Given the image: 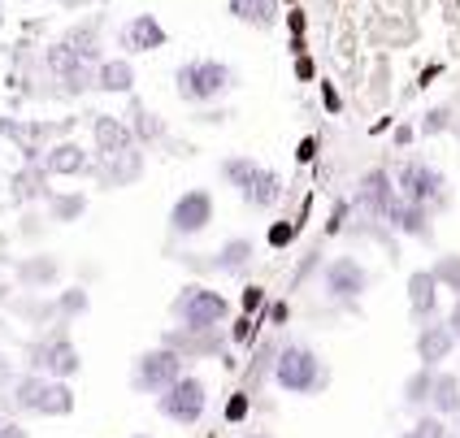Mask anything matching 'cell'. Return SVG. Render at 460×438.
Returning <instances> with one entry per match:
<instances>
[{
	"label": "cell",
	"instance_id": "9a60e30c",
	"mask_svg": "<svg viewBox=\"0 0 460 438\" xmlns=\"http://www.w3.org/2000/svg\"><path fill=\"white\" fill-rule=\"evenodd\" d=\"M360 205L369 208L374 217H386L391 205H395V182L386 170H369L365 179H360Z\"/></svg>",
	"mask_w": 460,
	"mask_h": 438
},
{
	"label": "cell",
	"instance_id": "ab89813d",
	"mask_svg": "<svg viewBox=\"0 0 460 438\" xmlns=\"http://www.w3.org/2000/svg\"><path fill=\"white\" fill-rule=\"evenodd\" d=\"M313 153H317V139H313V135H308L305 144H300V148H296V161H313Z\"/></svg>",
	"mask_w": 460,
	"mask_h": 438
},
{
	"label": "cell",
	"instance_id": "f546056e",
	"mask_svg": "<svg viewBox=\"0 0 460 438\" xmlns=\"http://www.w3.org/2000/svg\"><path fill=\"white\" fill-rule=\"evenodd\" d=\"M435 278H438V286H447L452 295H460V257H443V260H438Z\"/></svg>",
	"mask_w": 460,
	"mask_h": 438
},
{
	"label": "cell",
	"instance_id": "b9f144b4",
	"mask_svg": "<svg viewBox=\"0 0 460 438\" xmlns=\"http://www.w3.org/2000/svg\"><path fill=\"white\" fill-rule=\"evenodd\" d=\"M0 438H26V430L22 425H4V421H0Z\"/></svg>",
	"mask_w": 460,
	"mask_h": 438
},
{
	"label": "cell",
	"instance_id": "7402d4cb",
	"mask_svg": "<svg viewBox=\"0 0 460 438\" xmlns=\"http://www.w3.org/2000/svg\"><path fill=\"white\" fill-rule=\"evenodd\" d=\"M35 413L40 416H70L75 413V390L66 387V382H49V378H44V390H40V399H35Z\"/></svg>",
	"mask_w": 460,
	"mask_h": 438
},
{
	"label": "cell",
	"instance_id": "83f0119b",
	"mask_svg": "<svg viewBox=\"0 0 460 438\" xmlns=\"http://www.w3.org/2000/svg\"><path fill=\"white\" fill-rule=\"evenodd\" d=\"M40 390H44V378H40V373H26V378H18V382H13V399H18V408H31V413H35Z\"/></svg>",
	"mask_w": 460,
	"mask_h": 438
},
{
	"label": "cell",
	"instance_id": "bcb514c9",
	"mask_svg": "<svg viewBox=\"0 0 460 438\" xmlns=\"http://www.w3.org/2000/svg\"><path fill=\"white\" fill-rule=\"evenodd\" d=\"M66 4H83V0H66Z\"/></svg>",
	"mask_w": 460,
	"mask_h": 438
},
{
	"label": "cell",
	"instance_id": "4316f807",
	"mask_svg": "<svg viewBox=\"0 0 460 438\" xmlns=\"http://www.w3.org/2000/svg\"><path fill=\"white\" fill-rule=\"evenodd\" d=\"M13 196H18V200H40V196H49L44 170H22V174H13Z\"/></svg>",
	"mask_w": 460,
	"mask_h": 438
},
{
	"label": "cell",
	"instance_id": "277c9868",
	"mask_svg": "<svg viewBox=\"0 0 460 438\" xmlns=\"http://www.w3.org/2000/svg\"><path fill=\"white\" fill-rule=\"evenodd\" d=\"M205 408H208V387L196 373H182L156 395V413L165 421H174V425H196L205 416Z\"/></svg>",
	"mask_w": 460,
	"mask_h": 438
},
{
	"label": "cell",
	"instance_id": "f35d334b",
	"mask_svg": "<svg viewBox=\"0 0 460 438\" xmlns=\"http://www.w3.org/2000/svg\"><path fill=\"white\" fill-rule=\"evenodd\" d=\"M287 26H291V35H305V9H291V13H287Z\"/></svg>",
	"mask_w": 460,
	"mask_h": 438
},
{
	"label": "cell",
	"instance_id": "5b68a950",
	"mask_svg": "<svg viewBox=\"0 0 460 438\" xmlns=\"http://www.w3.org/2000/svg\"><path fill=\"white\" fill-rule=\"evenodd\" d=\"M187 373V361H182V352H174L170 343H161V347H148L144 356H135V373H130V387L144 390V395H161V390L170 387L174 378Z\"/></svg>",
	"mask_w": 460,
	"mask_h": 438
},
{
	"label": "cell",
	"instance_id": "5bb4252c",
	"mask_svg": "<svg viewBox=\"0 0 460 438\" xmlns=\"http://www.w3.org/2000/svg\"><path fill=\"white\" fill-rule=\"evenodd\" d=\"M92 139H96V153H101V156H113V153H127V148H135L130 122H122V118H109V113H101V118L92 122Z\"/></svg>",
	"mask_w": 460,
	"mask_h": 438
},
{
	"label": "cell",
	"instance_id": "4fadbf2b",
	"mask_svg": "<svg viewBox=\"0 0 460 438\" xmlns=\"http://www.w3.org/2000/svg\"><path fill=\"white\" fill-rule=\"evenodd\" d=\"M92 83L104 96H127V92H135V66L127 57H101L92 70Z\"/></svg>",
	"mask_w": 460,
	"mask_h": 438
},
{
	"label": "cell",
	"instance_id": "603a6c76",
	"mask_svg": "<svg viewBox=\"0 0 460 438\" xmlns=\"http://www.w3.org/2000/svg\"><path fill=\"white\" fill-rule=\"evenodd\" d=\"M104 161V182H135L144 174V156L139 148H127V153H113V156H101Z\"/></svg>",
	"mask_w": 460,
	"mask_h": 438
},
{
	"label": "cell",
	"instance_id": "8fae6325",
	"mask_svg": "<svg viewBox=\"0 0 460 438\" xmlns=\"http://www.w3.org/2000/svg\"><path fill=\"white\" fill-rule=\"evenodd\" d=\"M118 39H122V48L130 52V57H144V52H156L165 48V26L156 22L153 13H139V18H130L122 31H118Z\"/></svg>",
	"mask_w": 460,
	"mask_h": 438
},
{
	"label": "cell",
	"instance_id": "d4e9b609",
	"mask_svg": "<svg viewBox=\"0 0 460 438\" xmlns=\"http://www.w3.org/2000/svg\"><path fill=\"white\" fill-rule=\"evenodd\" d=\"M252 239H230V243H222L217 248V257H213V269H226V274H234V269H243L248 260H252Z\"/></svg>",
	"mask_w": 460,
	"mask_h": 438
},
{
	"label": "cell",
	"instance_id": "8d00e7d4",
	"mask_svg": "<svg viewBox=\"0 0 460 438\" xmlns=\"http://www.w3.org/2000/svg\"><path fill=\"white\" fill-rule=\"evenodd\" d=\"M322 92H326V96H322V104H326V113H339V109H343V101H339V92H334V83H326Z\"/></svg>",
	"mask_w": 460,
	"mask_h": 438
},
{
	"label": "cell",
	"instance_id": "cb8c5ba5",
	"mask_svg": "<svg viewBox=\"0 0 460 438\" xmlns=\"http://www.w3.org/2000/svg\"><path fill=\"white\" fill-rule=\"evenodd\" d=\"M66 44H70V48H75L78 57L87 61V66H96V61H101V57H104V52H101V26H96V22H83V26H75V31L66 35Z\"/></svg>",
	"mask_w": 460,
	"mask_h": 438
},
{
	"label": "cell",
	"instance_id": "74e56055",
	"mask_svg": "<svg viewBox=\"0 0 460 438\" xmlns=\"http://www.w3.org/2000/svg\"><path fill=\"white\" fill-rule=\"evenodd\" d=\"M443 321H447V330H452V335H456V343H460V295H456V304H452V312H447Z\"/></svg>",
	"mask_w": 460,
	"mask_h": 438
},
{
	"label": "cell",
	"instance_id": "3957f363",
	"mask_svg": "<svg viewBox=\"0 0 460 438\" xmlns=\"http://www.w3.org/2000/svg\"><path fill=\"white\" fill-rule=\"evenodd\" d=\"M174 317L182 330H217L230 317V300L213 286H182L174 300Z\"/></svg>",
	"mask_w": 460,
	"mask_h": 438
},
{
	"label": "cell",
	"instance_id": "7a4b0ae2",
	"mask_svg": "<svg viewBox=\"0 0 460 438\" xmlns=\"http://www.w3.org/2000/svg\"><path fill=\"white\" fill-rule=\"evenodd\" d=\"M234 83H239L234 66H226V61H213V57H205V61H187V66H179V74H174L179 101H187V104L222 101Z\"/></svg>",
	"mask_w": 460,
	"mask_h": 438
},
{
	"label": "cell",
	"instance_id": "ee69618b",
	"mask_svg": "<svg viewBox=\"0 0 460 438\" xmlns=\"http://www.w3.org/2000/svg\"><path fill=\"white\" fill-rule=\"evenodd\" d=\"M243 438H274V434H261V430H256V434H243Z\"/></svg>",
	"mask_w": 460,
	"mask_h": 438
},
{
	"label": "cell",
	"instance_id": "30bf717a",
	"mask_svg": "<svg viewBox=\"0 0 460 438\" xmlns=\"http://www.w3.org/2000/svg\"><path fill=\"white\" fill-rule=\"evenodd\" d=\"M44 61H49V70L57 74V83H66V87H70V96H78L83 87H92V66H87V61H83L66 39H57Z\"/></svg>",
	"mask_w": 460,
	"mask_h": 438
},
{
	"label": "cell",
	"instance_id": "d590c367",
	"mask_svg": "<svg viewBox=\"0 0 460 438\" xmlns=\"http://www.w3.org/2000/svg\"><path fill=\"white\" fill-rule=\"evenodd\" d=\"M26 278H40V283H44V278H52V274H57V269H52V260H31V269H22Z\"/></svg>",
	"mask_w": 460,
	"mask_h": 438
},
{
	"label": "cell",
	"instance_id": "d6986e66",
	"mask_svg": "<svg viewBox=\"0 0 460 438\" xmlns=\"http://www.w3.org/2000/svg\"><path fill=\"white\" fill-rule=\"evenodd\" d=\"M426 404H430V413H438V416H456L460 413V378L456 373L435 369V373H430V395H426Z\"/></svg>",
	"mask_w": 460,
	"mask_h": 438
},
{
	"label": "cell",
	"instance_id": "44dd1931",
	"mask_svg": "<svg viewBox=\"0 0 460 438\" xmlns=\"http://www.w3.org/2000/svg\"><path fill=\"white\" fill-rule=\"evenodd\" d=\"M430 213H435V208L409 205V200L395 196V205H391V213H386V222H395V226H400L404 234H412V239H426V234H430Z\"/></svg>",
	"mask_w": 460,
	"mask_h": 438
},
{
	"label": "cell",
	"instance_id": "c3c4849f",
	"mask_svg": "<svg viewBox=\"0 0 460 438\" xmlns=\"http://www.w3.org/2000/svg\"><path fill=\"white\" fill-rule=\"evenodd\" d=\"M400 438H412V430H409V434H400Z\"/></svg>",
	"mask_w": 460,
	"mask_h": 438
},
{
	"label": "cell",
	"instance_id": "e575fe53",
	"mask_svg": "<svg viewBox=\"0 0 460 438\" xmlns=\"http://www.w3.org/2000/svg\"><path fill=\"white\" fill-rule=\"evenodd\" d=\"M447 109H435V113H426V135H438V130H447Z\"/></svg>",
	"mask_w": 460,
	"mask_h": 438
},
{
	"label": "cell",
	"instance_id": "e0dca14e",
	"mask_svg": "<svg viewBox=\"0 0 460 438\" xmlns=\"http://www.w3.org/2000/svg\"><path fill=\"white\" fill-rule=\"evenodd\" d=\"M35 369H44L52 378H70V373H78V352L66 338L44 343V347H35Z\"/></svg>",
	"mask_w": 460,
	"mask_h": 438
},
{
	"label": "cell",
	"instance_id": "ffe728a7",
	"mask_svg": "<svg viewBox=\"0 0 460 438\" xmlns=\"http://www.w3.org/2000/svg\"><path fill=\"white\" fill-rule=\"evenodd\" d=\"M230 18L243 26H256V31H265V26L279 22V0H226Z\"/></svg>",
	"mask_w": 460,
	"mask_h": 438
},
{
	"label": "cell",
	"instance_id": "52a82bcc",
	"mask_svg": "<svg viewBox=\"0 0 460 438\" xmlns=\"http://www.w3.org/2000/svg\"><path fill=\"white\" fill-rule=\"evenodd\" d=\"M213 226V191L208 187H191L182 191L174 208H170V234L174 239H196Z\"/></svg>",
	"mask_w": 460,
	"mask_h": 438
},
{
	"label": "cell",
	"instance_id": "ba28073f",
	"mask_svg": "<svg viewBox=\"0 0 460 438\" xmlns=\"http://www.w3.org/2000/svg\"><path fill=\"white\" fill-rule=\"evenodd\" d=\"M326 291H331L334 300H360L365 291H369V269L352 257H339L326 265Z\"/></svg>",
	"mask_w": 460,
	"mask_h": 438
},
{
	"label": "cell",
	"instance_id": "7dc6e473",
	"mask_svg": "<svg viewBox=\"0 0 460 438\" xmlns=\"http://www.w3.org/2000/svg\"><path fill=\"white\" fill-rule=\"evenodd\" d=\"M130 438H148V434H130Z\"/></svg>",
	"mask_w": 460,
	"mask_h": 438
},
{
	"label": "cell",
	"instance_id": "f907efd6",
	"mask_svg": "<svg viewBox=\"0 0 460 438\" xmlns=\"http://www.w3.org/2000/svg\"><path fill=\"white\" fill-rule=\"evenodd\" d=\"M456 378H460V373H456Z\"/></svg>",
	"mask_w": 460,
	"mask_h": 438
},
{
	"label": "cell",
	"instance_id": "2e32d148",
	"mask_svg": "<svg viewBox=\"0 0 460 438\" xmlns=\"http://www.w3.org/2000/svg\"><path fill=\"white\" fill-rule=\"evenodd\" d=\"M409 309L417 321L435 317L438 312V278L435 269H421V274H409Z\"/></svg>",
	"mask_w": 460,
	"mask_h": 438
},
{
	"label": "cell",
	"instance_id": "60d3db41",
	"mask_svg": "<svg viewBox=\"0 0 460 438\" xmlns=\"http://www.w3.org/2000/svg\"><path fill=\"white\" fill-rule=\"evenodd\" d=\"M296 74H300V78H313V61H308V57H296Z\"/></svg>",
	"mask_w": 460,
	"mask_h": 438
},
{
	"label": "cell",
	"instance_id": "4dcf8cb0",
	"mask_svg": "<svg viewBox=\"0 0 460 438\" xmlns=\"http://www.w3.org/2000/svg\"><path fill=\"white\" fill-rule=\"evenodd\" d=\"M412 438H447V425L438 413H426L417 425H412Z\"/></svg>",
	"mask_w": 460,
	"mask_h": 438
},
{
	"label": "cell",
	"instance_id": "9c48e42d",
	"mask_svg": "<svg viewBox=\"0 0 460 438\" xmlns=\"http://www.w3.org/2000/svg\"><path fill=\"white\" fill-rule=\"evenodd\" d=\"M452 352H456V335L447 330V321L443 317H426L421 330H417V361L426 369H438Z\"/></svg>",
	"mask_w": 460,
	"mask_h": 438
},
{
	"label": "cell",
	"instance_id": "836d02e7",
	"mask_svg": "<svg viewBox=\"0 0 460 438\" xmlns=\"http://www.w3.org/2000/svg\"><path fill=\"white\" fill-rule=\"evenodd\" d=\"M243 416H248V395H230L226 421H243Z\"/></svg>",
	"mask_w": 460,
	"mask_h": 438
},
{
	"label": "cell",
	"instance_id": "484cf974",
	"mask_svg": "<svg viewBox=\"0 0 460 438\" xmlns=\"http://www.w3.org/2000/svg\"><path fill=\"white\" fill-rule=\"evenodd\" d=\"M130 135H135V144H139V139H144V144H156V139H165V122H161L156 113H148V109H135Z\"/></svg>",
	"mask_w": 460,
	"mask_h": 438
},
{
	"label": "cell",
	"instance_id": "f1b7e54d",
	"mask_svg": "<svg viewBox=\"0 0 460 438\" xmlns=\"http://www.w3.org/2000/svg\"><path fill=\"white\" fill-rule=\"evenodd\" d=\"M83 208H87V196H57V200H52V217H57V222H75L78 213H83Z\"/></svg>",
	"mask_w": 460,
	"mask_h": 438
},
{
	"label": "cell",
	"instance_id": "1f68e13d",
	"mask_svg": "<svg viewBox=\"0 0 460 438\" xmlns=\"http://www.w3.org/2000/svg\"><path fill=\"white\" fill-rule=\"evenodd\" d=\"M430 373H435V369H421L409 387H404V399H409V404H426V395H430Z\"/></svg>",
	"mask_w": 460,
	"mask_h": 438
},
{
	"label": "cell",
	"instance_id": "8992f818",
	"mask_svg": "<svg viewBox=\"0 0 460 438\" xmlns=\"http://www.w3.org/2000/svg\"><path fill=\"white\" fill-rule=\"evenodd\" d=\"M395 196L409 205L443 208L447 205V179L438 174L430 161H404V170L395 174Z\"/></svg>",
	"mask_w": 460,
	"mask_h": 438
},
{
	"label": "cell",
	"instance_id": "6da1fadb",
	"mask_svg": "<svg viewBox=\"0 0 460 438\" xmlns=\"http://www.w3.org/2000/svg\"><path fill=\"white\" fill-rule=\"evenodd\" d=\"M274 382L287 395H317V390L331 382V373H326V361L308 343H287L279 356H274Z\"/></svg>",
	"mask_w": 460,
	"mask_h": 438
},
{
	"label": "cell",
	"instance_id": "681fc988",
	"mask_svg": "<svg viewBox=\"0 0 460 438\" xmlns=\"http://www.w3.org/2000/svg\"><path fill=\"white\" fill-rule=\"evenodd\" d=\"M456 425H460V413H456Z\"/></svg>",
	"mask_w": 460,
	"mask_h": 438
},
{
	"label": "cell",
	"instance_id": "d6a6232c",
	"mask_svg": "<svg viewBox=\"0 0 460 438\" xmlns=\"http://www.w3.org/2000/svg\"><path fill=\"white\" fill-rule=\"evenodd\" d=\"M291 239H296V226H291V222H274V226H270V248H287Z\"/></svg>",
	"mask_w": 460,
	"mask_h": 438
},
{
	"label": "cell",
	"instance_id": "7bdbcfd3",
	"mask_svg": "<svg viewBox=\"0 0 460 438\" xmlns=\"http://www.w3.org/2000/svg\"><path fill=\"white\" fill-rule=\"evenodd\" d=\"M243 304H248V309H256V304H261V286H248V295H243Z\"/></svg>",
	"mask_w": 460,
	"mask_h": 438
},
{
	"label": "cell",
	"instance_id": "ac0fdd59",
	"mask_svg": "<svg viewBox=\"0 0 460 438\" xmlns=\"http://www.w3.org/2000/svg\"><path fill=\"white\" fill-rule=\"evenodd\" d=\"M44 174H57V179L87 174V148H78V144H52L49 153H44Z\"/></svg>",
	"mask_w": 460,
	"mask_h": 438
},
{
	"label": "cell",
	"instance_id": "7c38bea8",
	"mask_svg": "<svg viewBox=\"0 0 460 438\" xmlns=\"http://www.w3.org/2000/svg\"><path fill=\"white\" fill-rule=\"evenodd\" d=\"M239 196L248 200V208H270V205H279V196H282V174L265 170V165L256 161L252 170H248V179L239 182Z\"/></svg>",
	"mask_w": 460,
	"mask_h": 438
},
{
	"label": "cell",
	"instance_id": "f6af8a7d",
	"mask_svg": "<svg viewBox=\"0 0 460 438\" xmlns=\"http://www.w3.org/2000/svg\"><path fill=\"white\" fill-rule=\"evenodd\" d=\"M279 4H296V0H279Z\"/></svg>",
	"mask_w": 460,
	"mask_h": 438
}]
</instances>
